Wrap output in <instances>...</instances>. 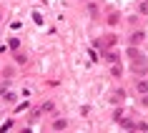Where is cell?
I'll return each instance as SVG.
<instances>
[{"mask_svg":"<svg viewBox=\"0 0 148 133\" xmlns=\"http://www.w3.org/2000/svg\"><path fill=\"white\" fill-rule=\"evenodd\" d=\"M131 73H136V75H148V58H138V60L131 63Z\"/></svg>","mask_w":148,"mask_h":133,"instance_id":"6da1fadb","label":"cell"},{"mask_svg":"<svg viewBox=\"0 0 148 133\" xmlns=\"http://www.w3.org/2000/svg\"><path fill=\"white\" fill-rule=\"evenodd\" d=\"M68 128V118H55L53 121V131H65Z\"/></svg>","mask_w":148,"mask_h":133,"instance_id":"7a4b0ae2","label":"cell"},{"mask_svg":"<svg viewBox=\"0 0 148 133\" xmlns=\"http://www.w3.org/2000/svg\"><path fill=\"white\" fill-rule=\"evenodd\" d=\"M125 53H128V58H131V60H138V58H146V55L140 53V50H138V48H136V45H131V48H128V50H125Z\"/></svg>","mask_w":148,"mask_h":133,"instance_id":"3957f363","label":"cell"},{"mask_svg":"<svg viewBox=\"0 0 148 133\" xmlns=\"http://www.w3.org/2000/svg\"><path fill=\"white\" fill-rule=\"evenodd\" d=\"M136 90H138L140 95H146L148 93V78H140L138 83H136Z\"/></svg>","mask_w":148,"mask_h":133,"instance_id":"277c9868","label":"cell"},{"mask_svg":"<svg viewBox=\"0 0 148 133\" xmlns=\"http://www.w3.org/2000/svg\"><path fill=\"white\" fill-rule=\"evenodd\" d=\"M143 40H146L143 30H136V33H131V43H133V45H138V43H143Z\"/></svg>","mask_w":148,"mask_h":133,"instance_id":"5b68a950","label":"cell"},{"mask_svg":"<svg viewBox=\"0 0 148 133\" xmlns=\"http://www.w3.org/2000/svg\"><path fill=\"white\" fill-rule=\"evenodd\" d=\"M118 123L123 125V128H128V131H133V128H138V123H136V121H131V118H121Z\"/></svg>","mask_w":148,"mask_h":133,"instance_id":"8992f818","label":"cell"},{"mask_svg":"<svg viewBox=\"0 0 148 133\" xmlns=\"http://www.w3.org/2000/svg\"><path fill=\"white\" fill-rule=\"evenodd\" d=\"M110 75H123V68H121V65H118V63H113V68H110Z\"/></svg>","mask_w":148,"mask_h":133,"instance_id":"52a82bcc","label":"cell"},{"mask_svg":"<svg viewBox=\"0 0 148 133\" xmlns=\"http://www.w3.org/2000/svg\"><path fill=\"white\" fill-rule=\"evenodd\" d=\"M138 13H143V15H148V0H143L138 5Z\"/></svg>","mask_w":148,"mask_h":133,"instance_id":"ba28073f","label":"cell"},{"mask_svg":"<svg viewBox=\"0 0 148 133\" xmlns=\"http://www.w3.org/2000/svg\"><path fill=\"white\" fill-rule=\"evenodd\" d=\"M106 60L108 63H118V53H106Z\"/></svg>","mask_w":148,"mask_h":133,"instance_id":"9c48e42d","label":"cell"},{"mask_svg":"<svg viewBox=\"0 0 148 133\" xmlns=\"http://www.w3.org/2000/svg\"><path fill=\"white\" fill-rule=\"evenodd\" d=\"M123 101V90H116V93H113V103H121Z\"/></svg>","mask_w":148,"mask_h":133,"instance_id":"30bf717a","label":"cell"},{"mask_svg":"<svg viewBox=\"0 0 148 133\" xmlns=\"http://www.w3.org/2000/svg\"><path fill=\"white\" fill-rule=\"evenodd\" d=\"M140 103H143V106H148V93L143 95V98H140Z\"/></svg>","mask_w":148,"mask_h":133,"instance_id":"8fae6325","label":"cell"}]
</instances>
